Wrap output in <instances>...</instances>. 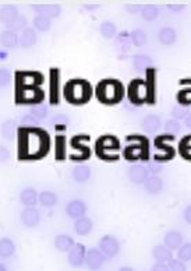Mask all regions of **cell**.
Segmentation results:
<instances>
[{
  "label": "cell",
  "instance_id": "obj_39",
  "mask_svg": "<svg viewBox=\"0 0 191 271\" xmlns=\"http://www.w3.org/2000/svg\"><path fill=\"white\" fill-rule=\"evenodd\" d=\"M180 151L184 158L191 159V135L186 136L180 141Z\"/></svg>",
  "mask_w": 191,
  "mask_h": 271
},
{
  "label": "cell",
  "instance_id": "obj_4",
  "mask_svg": "<svg viewBox=\"0 0 191 271\" xmlns=\"http://www.w3.org/2000/svg\"><path fill=\"white\" fill-rule=\"evenodd\" d=\"M119 147H120V143L115 136H102V137H99V140L96 141L95 144L96 154L104 159H107V161L116 159V157H112L109 153L119 150Z\"/></svg>",
  "mask_w": 191,
  "mask_h": 271
},
{
  "label": "cell",
  "instance_id": "obj_33",
  "mask_svg": "<svg viewBox=\"0 0 191 271\" xmlns=\"http://www.w3.org/2000/svg\"><path fill=\"white\" fill-rule=\"evenodd\" d=\"M159 16V9L153 4H145L143 6V10H141V17L145 21H153V20L158 19Z\"/></svg>",
  "mask_w": 191,
  "mask_h": 271
},
{
  "label": "cell",
  "instance_id": "obj_37",
  "mask_svg": "<svg viewBox=\"0 0 191 271\" xmlns=\"http://www.w3.org/2000/svg\"><path fill=\"white\" fill-rule=\"evenodd\" d=\"M177 259L183 263L191 262V242L183 243L177 250Z\"/></svg>",
  "mask_w": 191,
  "mask_h": 271
},
{
  "label": "cell",
  "instance_id": "obj_21",
  "mask_svg": "<svg viewBox=\"0 0 191 271\" xmlns=\"http://www.w3.org/2000/svg\"><path fill=\"white\" fill-rule=\"evenodd\" d=\"M19 16V10H17L16 6L7 4V6L0 7V21L3 24H6V25H9L10 23H13Z\"/></svg>",
  "mask_w": 191,
  "mask_h": 271
},
{
  "label": "cell",
  "instance_id": "obj_45",
  "mask_svg": "<svg viewBox=\"0 0 191 271\" xmlns=\"http://www.w3.org/2000/svg\"><path fill=\"white\" fill-rule=\"evenodd\" d=\"M168 266H169V270L170 271H187L186 263H183L182 260H179V259H172Z\"/></svg>",
  "mask_w": 191,
  "mask_h": 271
},
{
  "label": "cell",
  "instance_id": "obj_47",
  "mask_svg": "<svg viewBox=\"0 0 191 271\" xmlns=\"http://www.w3.org/2000/svg\"><path fill=\"white\" fill-rule=\"evenodd\" d=\"M10 81V71L7 68H0V87L7 86Z\"/></svg>",
  "mask_w": 191,
  "mask_h": 271
},
{
  "label": "cell",
  "instance_id": "obj_13",
  "mask_svg": "<svg viewBox=\"0 0 191 271\" xmlns=\"http://www.w3.org/2000/svg\"><path fill=\"white\" fill-rule=\"evenodd\" d=\"M32 10L37 11V16H43L48 19H56L62 13L59 4H32Z\"/></svg>",
  "mask_w": 191,
  "mask_h": 271
},
{
  "label": "cell",
  "instance_id": "obj_2",
  "mask_svg": "<svg viewBox=\"0 0 191 271\" xmlns=\"http://www.w3.org/2000/svg\"><path fill=\"white\" fill-rule=\"evenodd\" d=\"M63 94L70 104L83 105L92 97V87L89 81H86L84 78H74L67 81L63 88Z\"/></svg>",
  "mask_w": 191,
  "mask_h": 271
},
{
  "label": "cell",
  "instance_id": "obj_16",
  "mask_svg": "<svg viewBox=\"0 0 191 271\" xmlns=\"http://www.w3.org/2000/svg\"><path fill=\"white\" fill-rule=\"evenodd\" d=\"M37 39H38V37H37L35 29L27 27L19 37V45L22 48H31L37 44Z\"/></svg>",
  "mask_w": 191,
  "mask_h": 271
},
{
  "label": "cell",
  "instance_id": "obj_42",
  "mask_svg": "<svg viewBox=\"0 0 191 271\" xmlns=\"http://www.w3.org/2000/svg\"><path fill=\"white\" fill-rule=\"evenodd\" d=\"M64 151H66L64 137L63 136H58L56 137V159H63L64 158Z\"/></svg>",
  "mask_w": 191,
  "mask_h": 271
},
{
  "label": "cell",
  "instance_id": "obj_6",
  "mask_svg": "<svg viewBox=\"0 0 191 271\" xmlns=\"http://www.w3.org/2000/svg\"><path fill=\"white\" fill-rule=\"evenodd\" d=\"M43 77L38 71H17L16 74V84L17 88H37L39 84H42Z\"/></svg>",
  "mask_w": 191,
  "mask_h": 271
},
{
  "label": "cell",
  "instance_id": "obj_28",
  "mask_svg": "<svg viewBox=\"0 0 191 271\" xmlns=\"http://www.w3.org/2000/svg\"><path fill=\"white\" fill-rule=\"evenodd\" d=\"M16 253V245L10 238H1L0 239V257L9 259Z\"/></svg>",
  "mask_w": 191,
  "mask_h": 271
},
{
  "label": "cell",
  "instance_id": "obj_35",
  "mask_svg": "<svg viewBox=\"0 0 191 271\" xmlns=\"http://www.w3.org/2000/svg\"><path fill=\"white\" fill-rule=\"evenodd\" d=\"M99 29H101L102 37L106 39L113 38L116 35V25L112 21H104V23L101 24V28Z\"/></svg>",
  "mask_w": 191,
  "mask_h": 271
},
{
  "label": "cell",
  "instance_id": "obj_19",
  "mask_svg": "<svg viewBox=\"0 0 191 271\" xmlns=\"http://www.w3.org/2000/svg\"><path fill=\"white\" fill-rule=\"evenodd\" d=\"M20 200L25 207H35L39 202V194L37 193L35 189L32 187H25L21 194H20Z\"/></svg>",
  "mask_w": 191,
  "mask_h": 271
},
{
  "label": "cell",
  "instance_id": "obj_18",
  "mask_svg": "<svg viewBox=\"0 0 191 271\" xmlns=\"http://www.w3.org/2000/svg\"><path fill=\"white\" fill-rule=\"evenodd\" d=\"M92 228H94L92 220L85 217V215L81 217V218H77L76 223H74V231H76L77 235H80V236H85V235H88V233L92 231Z\"/></svg>",
  "mask_w": 191,
  "mask_h": 271
},
{
  "label": "cell",
  "instance_id": "obj_32",
  "mask_svg": "<svg viewBox=\"0 0 191 271\" xmlns=\"http://www.w3.org/2000/svg\"><path fill=\"white\" fill-rule=\"evenodd\" d=\"M17 133V126H16V120H13V119H10L7 122H4L3 123V126H1V136L4 137V138H7V140H13L14 138V136Z\"/></svg>",
  "mask_w": 191,
  "mask_h": 271
},
{
  "label": "cell",
  "instance_id": "obj_38",
  "mask_svg": "<svg viewBox=\"0 0 191 271\" xmlns=\"http://www.w3.org/2000/svg\"><path fill=\"white\" fill-rule=\"evenodd\" d=\"M7 28H9V31H13V32H17V31L22 32L24 29L27 28V19L20 14L19 17L14 20L13 23H10L9 25H7Z\"/></svg>",
  "mask_w": 191,
  "mask_h": 271
},
{
  "label": "cell",
  "instance_id": "obj_36",
  "mask_svg": "<svg viewBox=\"0 0 191 271\" xmlns=\"http://www.w3.org/2000/svg\"><path fill=\"white\" fill-rule=\"evenodd\" d=\"M50 24L52 21L48 17H43V16H37L34 19V28L38 29L41 32H46L50 28Z\"/></svg>",
  "mask_w": 191,
  "mask_h": 271
},
{
  "label": "cell",
  "instance_id": "obj_52",
  "mask_svg": "<svg viewBox=\"0 0 191 271\" xmlns=\"http://www.w3.org/2000/svg\"><path fill=\"white\" fill-rule=\"evenodd\" d=\"M184 4H169L168 6V9L172 10V11H182V10H184Z\"/></svg>",
  "mask_w": 191,
  "mask_h": 271
},
{
  "label": "cell",
  "instance_id": "obj_12",
  "mask_svg": "<svg viewBox=\"0 0 191 271\" xmlns=\"http://www.w3.org/2000/svg\"><path fill=\"white\" fill-rule=\"evenodd\" d=\"M41 221V214L35 207H25L21 213V223L27 228H35Z\"/></svg>",
  "mask_w": 191,
  "mask_h": 271
},
{
  "label": "cell",
  "instance_id": "obj_29",
  "mask_svg": "<svg viewBox=\"0 0 191 271\" xmlns=\"http://www.w3.org/2000/svg\"><path fill=\"white\" fill-rule=\"evenodd\" d=\"M73 178L80 183L86 182L91 178V168L88 165H77L73 169Z\"/></svg>",
  "mask_w": 191,
  "mask_h": 271
},
{
  "label": "cell",
  "instance_id": "obj_55",
  "mask_svg": "<svg viewBox=\"0 0 191 271\" xmlns=\"http://www.w3.org/2000/svg\"><path fill=\"white\" fill-rule=\"evenodd\" d=\"M151 169H152V172H158V171L161 169V166H158V165L151 164Z\"/></svg>",
  "mask_w": 191,
  "mask_h": 271
},
{
  "label": "cell",
  "instance_id": "obj_11",
  "mask_svg": "<svg viewBox=\"0 0 191 271\" xmlns=\"http://www.w3.org/2000/svg\"><path fill=\"white\" fill-rule=\"evenodd\" d=\"M86 210H88V207H86V204L83 202V200H80V199H74V200H71V202H68L66 205V214L70 217V218H81V217H84L86 213Z\"/></svg>",
  "mask_w": 191,
  "mask_h": 271
},
{
  "label": "cell",
  "instance_id": "obj_15",
  "mask_svg": "<svg viewBox=\"0 0 191 271\" xmlns=\"http://www.w3.org/2000/svg\"><path fill=\"white\" fill-rule=\"evenodd\" d=\"M183 235L179 231H169L166 232L163 238V245L170 250H179V248L183 245Z\"/></svg>",
  "mask_w": 191,
  "mask_h": 271
},
{
  "label": "cell",
  "instance_id": "obj_20",
  "mask_svg": "<svg viewBox=\"0 0 191 271\" xmlns=\"http://www.w3.org/2000/svg\"><path fill=\"white\" fill-rule=\"evenodd\" d=\"M158 39L162 45L170 46L177 41V32L172 27H163L158 32Z\"/></svg>",
  "mask_w": 191,
  "mask_h": 271
},
{
  "label": "cell",
  "instance_id": "obj_22",
  "mask_svg": "<svg viewBox=\"0 0 191 271\" xmlns=\"http://www.w3.org/2000/svg\"><path fill=\"white\" fill-rule=\"evenodd\" d=\"M141 125H143L145 132L155 133V132H158L161 129V126H162V120H161V117L158 116V115H147L143 119Z\"/></svg>",
  "mask_w": 191,
  "mask_h": 271
},
{
  "label": "cell",
  "instance_id": "obj_44",
  "mask_svg": "<svg viewBox=\"0 0 191 271\" xmlns=\"http://www.w3.org/2000/svg\"><path fill=\"white\" fill-rule=\"evenodd\" d=\"M177 101L182 104V105H189L191 102V88H186L179 92V97H177Z\"/></svg>",
  "mask_w": 191,
  "mask_h": 271
},
{
  "label": "cell",
  "instance_id": "obj_23",
  "mask_svg": "<svg viewBox=\"0 0 191 271\" xmlns=\"http://www.w3.org/2000/svg\"><path fill=\"white\" fill-rule=\"evenodd\" d=\"M74 245H76L74 239L70 235H66V233H60L55 238V248L58 249L59 252H70V249Z\"/></svg>",
  "mask_w": 191,
  "mask_h": 271
},
{
  "label": "cell",
  "instance_id": "obj_27",
  "mask_svg": "<svg viewBox=\"0 0 191 271\" xmlns=\"http://www.w3.org/2000/svg\"><path fill=\"white\" fill-rule=\"evenodd\" d=\"M133 66L137 71H147L152 68V59L147 55H135L133 58Z\"/></svg>",
  "mask_w": 191,
  "mask_h": 271
},
{
  "label": "cell",
  "instance_id": "obj_57",
  "mask_svg": "<svg viewBox=\"0 0 191 271\" xmlns=\"http://www.w3.org/2000/svg\"><path fill=\"white\" fill-rule=\"evenodd\" d=\"M0 271H7V267L4 264H1V263H0Z\"/></svg>",
  "mask_w": 191,
  "mask_h": 271
},
{
  "label": "cell",
  "instance_id": "obj_26",
  "mask_svg": "<svg viewBox=\"0 0 191 271\" xmlns=\"http://www.w3.org/2000/svg\"><path fill=\"white\" fill-rule=\"evenodd\" d=\"M0 44L4 46V48H16L19 45V35L17 32H13V31H3L0 34Z\"/></svg>",
  "mask_w": 191,
  "mask_h": 271
},
{
  "label": "cell",
  "instance_id": "obj_48",
  "mask_svg": "<svg viewBox=\"0 0 191 271\" xmlns=\"http://www.w3.org/2000/svg\"><path fill=\"white\" fill-rule=\"evenodd\" d=\"M126 10L128 11V13H133V14H137V13H141V10H143V6L141 4H137V3H128V4H126Z\"/></svg>",
  "mask_w": 191,
  "mask_h": 271
},
{
  "label": "cell",
  "instance_id": "obj_41",
  "mask_svg": "<svg viewBox=\"0 0 191 271\" xmlns=\"http://www.w3.org/2000/svg\"><path fill=\"white\" fill-rule=\"evenodd\" d=\"M29 113L35 117L37 120H42L43 117H46V113H48V108L43 107V105H35V107L31 108V112H29Z\"/></svg>",
  "mask_w": 191,
  "mask_h": 271
},
{
  "label": "cell",
  "instance_id": "obj_5",
  "mask_svg": "<svg viewBox=\"0 0 191 271\" xmlns=\"http://www.w3.org/2000/svg\"><path fill=\"white\" fill-rule=\"evenodd\" d=\"M127 94L134 105H141L148 99V84L141 78H134L128 86Z\"/></svg>",
  "mask_w": 191,
  "mask_h": 271
},
{
  "label": "cell",
  "instance_id": "obj_49",
  "mask_svg": "<svg viewBox=\"0 0 191 271\" xmlns=\"http://www.w3.org/2000/svg\"><path fill=\"white\" fill-rule=\"evenodd\" d=\"M152 271H170L169 266L165 263H155L152 266Z\"/></svg>",
  "mask_w": 191,
  "mask_h": 271
},
{
  "label": "cell",
  "instance_id": "obj_54",
  "mask_svg": "<svg viewBox=\"0 0 191 271\" xmlns=\"http://www.w3.org/2000/svg\"><path fill=\"white\" fill-rule=\"evenodd\" d=\"M184 122H186V126L187 127H190L191 129V112L187 115V117L184 119Z\"/></svg>",
  "mask_w": 191,
  "mask_h": 271
},
{
  "label": "cell",
  "instance_id": "obj_7",
  "mask_svg": "<svg viewBox=\"0 0 191 271\" xmlns=\"http://www.w3.org/2000/svg\"><path fill=\"white\" fill-rule=\"evenodd\" d=\"M43 99L42 90L37 88H20L16 90V102L17 104H37Z\"/></svg>",
  "mask_w": 191,
  "mask_h": 271
},
{
  "label": "cell",
  "instance_id": "obj_24",
  "mask_svg": "<svg viewBox=\"0 0 191 271\" xmlns=\"http://www.w3.org/2000/svg\"><path fill=\"white\" fill-rule=\"evenodd\" d=\"M59 70L50 68V102L58 104L59 102Z\"/></svg>",
  "mask_w": 191,
  "mask_h": 271
},
{
  "label": "cell",
  "instance_id": "obj_17",
  "mask_svg": "<svg viewBox=\"0 0 191 271\" xmlns=\"http://www.w3.org/2000/svg\"><path fill=\"white\" fill-rule=\"evenodd\" d=\"M153 259L158 263H169L173 259V252L165 245H156L152 249Z\"/></svg>",
  "mask_w": 191,
  "mask_h": 271
},
{
  "label": "cell",
  "instance_id": "obj_1",
  "mask_svg": "<svg viewBox=\"0 0 191 271\" xmlns=\"http://www.w3.org/2000/svg\"><path fill=\"white\" fill-rule=\"evenodd\" d=\"M50 147L49 135L38 127H21L19 130L20 159H38L45 157Z\"/></svg>",
  "mask_w": 191,
  "mask_h": 271
},
{
  "label": "cell",
  "instance_id": "obj_31",
  "mask_svg": "<svg viewBox=\"0 0 191 271\" xmlns=\"http://www.w3.org/2000/svg\"><path fill=\"white\" fill-rule=\"evenodd\" d=\"M81 138H83V135L76 136V137H73V138H71V145H73L74 148H77V150L81 153V154H80V158H78V161L86 159V158H89V155H91V153H89V148H88V147L80 144V143H81Z\"/></svg>",
  "mask_w": 191,
  "mask_h": 271
},
{
  "label": "cell",
  "instance_id": "obj_8",
  "mask_svg": "<svg viewBox=\"0 0 191 271\" xmlns=\"http://www.w3.org/2000/svg\"><path fill=\"white\" fill-rule=\"evenodd\" d=\"M99 250L105 256L106 259H113L120 252V245L119 241L112 235H105L99 241Z\"/></svg>",
  "mask_w": 191,
  "mask_h": 271
},
{
  "label": "cell",
  "instance_id": "obj_50",
  "mask_svg": "<svg viewBox=\"0 0 191 271\" xmlns=\"http://www.w3.org/2000/svg\"><path fill=\"white\" fill-rule=\"evenodd\" d=\"M183 218H184V221H186V223L190 224L191 225V204L184 208V211H183Z\"/></svg>",
  "mask_w": 191,
  "mask_h": 271
},
{
  "label": "cell",
  "instance_id": "obj_43",
  "mask_svg": "<svg viewBox=\"0 0 191 271\" xmlns=\"http://www.w3.org/2000/svg\"><path fill=\"white\" fill-rule=\"evenodd\" d=\"M190 113L189 108L187 107H174L172 109V116L173 119L179 120V119H186L187 115Z\"/></svg>",
  "mask_w": 191,
  "mask_h": 271
},
{
  "label": "cell",
  "instance_id": "obj_51",
  "mask_svg": "<svg viewBox=\"0 0 191 271\" xmlns=\"http://www.w3.org/2000/svg\"><path fill=\"white\" fill-rule=\"evenodd\" d=\"M9 157V150L4 145H0V161H4Z\"/></svg>",
  "mask_w": 191,
  "mask_h": 271
},
{
  "label": "cell",
  "instance_id": "obj_53",
  "mask_svg": "<svg viewBox=\"0 0 191 271\" xmlns=\"http://www.w3.org/2000/svg\"><path fill=\"white\" fill-rule=\"evenodd\" d=\"M84 7H85L86 10H94V9H98V7H99V4H98V3H85V4H84Z\"/></svg>",
  "mask_w": 191,
  "mask_h": 271
},
{
  "label": "cell",
  "instance_id": "obj_46",
  "mask_svg": "<svg viewBox=\"0 0 191 271\" xmlns=\"http://www.w3.org/2000/svg\"><path fill=\"white\" fill-rule=\"evenodd\" d=\"M38 122L39 120H37L31 113H27V115H24V116L21 117V123L25 125V127H35L38 125Z\"/></svg>",
  "mask_w": 191,
  "mask_h": 271
},
{
  "label": "cell",
  "instance_id": "obj_30",
  "mask_svg": "<svg viewBox=\"0 0 191 271\" xmlns=\"http://www.w3.org/2000/svg\"><path fill=\"white\" fill-rule=\"evenodd\" d=\"M130 39H131V44H133L134 46L141 48V46H144V45L147 44L148 37H147L145 31H143V29H140V28H135L131 31V34H130Z\"/></svg>",
  "mask_w": 191,
  "mask_h": 271
},
{
  "label": "cell",
  "instance_id": "obj_56",
  "mask_svg": "<svg viewBox=\"0 0 191 271\" xmlns=\"http://www.w3.org/2000/svg\"><path fill=\"white\" fill-rule=\"evenodd\" d=\"M119 271H134L131 267H127V266H125V267H122V269H119Z\"/></svg>",
  "mask_w": 191,
  "mask_h": 271
},
{
  "label": "cell",
  "instance_id": "obj_34",
  "mask_svg": "<svg viewBox=\"0 0 191 271\" xmlns=\"http://www.w3.org/2000/svg\"><path fill=\"white\" fill-rule=\"evenodd\" d=\"M39 202L45 207H52V205L58 203V196L53 192L45 190V192H41V194H39Z\"/></svg>",
  "mask_w": 191,
  "mask_h": 271
},
{
  "label": "cell",
  "instance_id": "obj_3",
  "mask_svg": "<svg viewBox=\"0 0 191 271\" xmlns=\"http://www.w3.org/2000/svg\"><path fill=\"white\" fill-rule=\"evenodd\" d=\"M96 98L106 105H115L119 104L123 95H125V88L122 83L116 78H105L99 81V84L95 88Z\"/></svg>",
  "mask_w": 191,
  "mask_h": 271
},
{
  "label": "cell",
  "instance_id": "obj_10",
  "mask_svg": "<svg viewBox=\"0 0 191 271\" xmlns=\"http://www.w3.org/2000/svg\"><path fill=\"white\" fill-rule=\"evenodd\" d=\"M85 246L83 243H76L67 256V260L70 263L71 267H81L84 263H85Z\"/></svg>",
  "mask_w": 191,
  "mask_h": 271
},
{
  "label": "cell",
  "instance_id": "obj_25",
  "mask_svg": "<svg viewBox=\"0 0 191 271\" xmlns=\"http://www.w3.org/2000/svg\"><path fill=\"white\" fill-rule=\"evenodd\" d=\"M144 187L148 193L151 194H158L162 192L163 189V182L161 178L158 176H149L145 182H144Z\"/></svg>",
  "mask_w": 191,
  "mask_h": 271
},
{
  "label": "cell",
  "instance_id": "obj_14",
  "mask_svg": "<svg viewBox=\"0 0 191 271\" xmlns=\"http://www.w3.org/2000/svg\"><path fill=\"white\" fill-rule=\"evenodd\" d=\"M128 178L133 181L134 183H144L149 178V169L144 165L135 164L133 166H130Z\"/></svg>",
  "mask_w": 191,
  "mask_h": 271
},
{
  "label": "cell",
  "instance_id": "obj_40",
  "mask_svg": "<svg viewBox=\"0 0 191 271\" xmlns=\"http://www.w3.org/2000/svg\"><path fill=\"white\" fill-rule=\"evenodd\" d=\"M165 129H166V132L169 133L170 136L177 135L180 130H182V125H180V122L179 120H176V119H170V120H168L166 123H165Z\"/></svg>",
  "mask_w": 191,
  "mask_h": 271
},
{
  "label": "cell",
  "instance_id": "obj_9",
  "mask_svg": "<svg viewBox=\"0 0 191 271\" xmlns=\"http://www.w3.org/2000/svg\"><path fill=\"white\" fill-rule=\"evenodd\" d=\"M106 257L102 254V252L96 248H91L86 250L85 254V266L91 271H98L102 269Z\"/></svg>",
  "mask_w": 191,
  "mask_h": 271
}]
</instances>
